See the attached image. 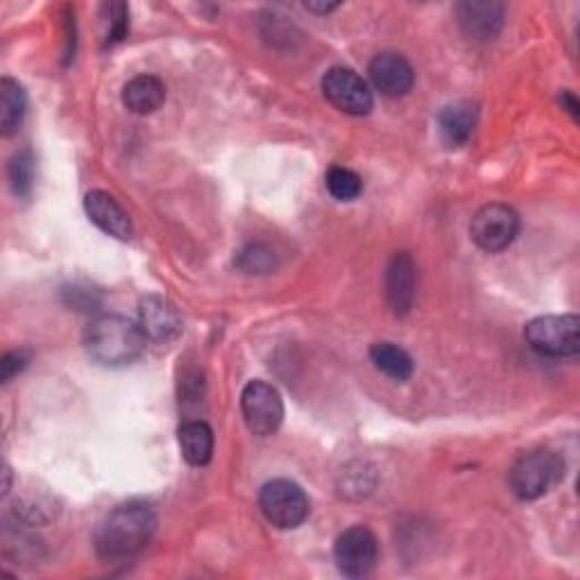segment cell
I'll list each match as a JSON object with an SVG mask.
<instances>
[{
    "label": "cell",
    "mask_w": 580,
    "mask_h": 580,
    "mask_svg": "<svg viewBox=\"0 0 580 580\" xmlns=\"http://www.w3.org/2000/svg\"><path fill=\"white\" fill-rule=\"evenodd\" d=\"M379 558L376 535L365 527L347 529L334 544V560L338 571L347 578H365Z\"/></svg>",
    "instance_id": "9"
},
{
    "label": "cell",
    "mask_w": 580,
    "mask_h": 580,
    "mask_svg": "<svg viewBox=\"0 0 580 580\" xmlns=\"http://www.w3.org/2000/svg\"><path fill=\"white\" fill-rule=\"evenodd\" d=\"M325 184H327V190L332 193V198H336L341 203H352L363 193L361 177L354 170L343 168V166L330 168Z\"/></svg>",
    "instance_id": "21"
},
{
    "label": "cell",
    "mask_w": 580,
    "mask_h": 580,
    "mask_svg": "<svg viewBox=\"0 0 580 580\" xmlns=\"http://www.w3.org/2000/svg\"><path fill=\"white\" fill-rule=\"evenodd\" d=\"M259 505L266 520L282 531H293L302 527L311 510L304 490L288 479H275L266 483L259 494Z\"/></svg>",
    "instance_id": "5"
},
{
    "label": "cell",
    "mask_w": 580,
    "mask_h": 580,
    "mask_svg": "<svg viewBox=\"0 0 580 580\" xmlns=\"http://www.w3.org/2000/svg\"><path fill=\"white\" fill-rule=\"evenodd\" d=\"M564 476V463L553 451H531L512 465L508 483L512 494L522 501H535L549 494Z\"/></svg>",
    "instance_id": "3"
},
{
    "label": "cell",
    "mask_w": 580,
    "mask_h": 580,
    "mask_svg": "<svg viewBox=\"0 0 580 580\" xmlns=\"http://www.w3.org/2000/svg\"><path fill=\"white\" fill-rule=\"evenodd\" d=\"M157 531V514L146 503H122L98 524L94 544L107 562H127L137 558Z\"/></svg>",
    "instance_id": "1"
},
{
    "label": "cell",
    "mask_w": 580,
    "mask_h": 580,
    "mask_svg": "<svg viewBox=\"0 0 580 580\" xmlns=\"http://www.w3.org/2000/svg\"><path fill=\"white\" fill-rule=\"evenodd\" d=\"M322 94L343 114L365 116L372 111L374 98L370 85L352 69L336 67L322 78Z\"/></svg>",
    "instance_id": "8"
},
{
    "label": "cell",
    "mask_w": 580,
    "mask_h": 580,
    "mask_svg": "<svg viewBox=\"0 0 580 580\" xmlns=\"http://www.w3.org/2000/svg\"><path fill=\"white\" fill-rule=\"evenodd\" d=\"M105 12H107V32H105V41L111 46V43H118L127 37V26H130V12H127V6L125 3H111V6H105Z\"/></svg>",
    "instance_id": "23"
},
{
    "label": "cell",
    "mask_w": 580,
    "mask_h": 580,
    "mask_svg": "<svg viewBox=\"0 0 580 580\" xmlns=\"http://www.w3.org/2000/svg\"><path fill=\"white\" fill-rule=\"evenodd\" d=\"M139 327L153 343H170L181 334V315L173 302L148 295L139 304Z\"/></svg>",
    "instance_id": "12"
},
{
    "label": "cell",
    "mask_w": 580,
    "mask_h": 580,
    "mask_svg": "<svg viewBox=\"0 0 580 580\" xmlns=\"http://www.w3.org/2000/svg\"><path fill=\"white\" fill-rule=\"evenodd\" d=\"M417 271L409 252H397L385 266V299L397 317H406L415 302Z\"/></svg>",
    "instance_id": "10"
},
{
    "label": "cell",
    "mask_w": 580,
    "mask_h": 580,
    "mask_svg": "<svg viewBox=\"0 0 580 580\" xmlns=\"http://www.w3.org/2000/svg\"><path fill=\"white\" fill-rule=\"evenodd\" d=\"M85 209L91 223L102 229L105 234L118 238V240H130L135 234L132 220L127 216V212L118 205L114 196H109L107 190H91L85 198Z\"/></svg>",
    "instance_id": "13"
},
{
    "label": "cell",
    "mask_w": 580,
    "mask_h": 580,
    "mask_svg": "<svg viewBox=\"0 0 580 580\" xmlns=\"http://www.w3.org/2000/svg\"><path fill=\"white\" fill-rule=\"evenodd\" d=\"M240 409L245 424L254 435H275L284 422V400L275 385L266 381H249L245 385Z\"/></svg>",
    "instance_id": "6"
},
{
    "label": "cell",
    "mask_w": 580,
    "mask_h": 580,
    "mask_svg": "<svg viewBox=\"0 0 580 580\" xmlns=\"http://www.w3.org/2000/svg\"><path fill=\"white\" fill-rule=\"evenodd\" d=\"M524 336L542 356H576L580 350V320L578 315H542L529 322Z\"/></svg>",
    "instance_id": "4"
},
{
    "label": "cell",
    "mask_w": 580,
    "mask_h": 580,
    "mask_svg": "<svg viewBox=\"0 0 580 580\" xmlns=\"http://www.w3.org/2000/svg\"><path fill=\"white\" fill-rule=\"evenodd\" d=\"M26 111L28 96L23 87L12 78L0 80V132H3V137H12L14 132H19Z\"/></svg>",
    "instance_id": "18"
},
{
    "label": "cell",
    "mask_w": 580,
    "mask_h": 580,
    "mask_svg": "<svg viewBox=\"0 0 580 580\" xmlns=\"http://www.w3.org/2000/svg\"><path fill=\"white\" fill-rule=\"evenodd\" d=\"M560 102H562V107L573 116V120H578V116H580V102H578V98H576L571 91H564V94L560 96Z\"/></svg>",
    "instance_id": "25"
},
{
    "label": "cell",
    "mask_w": 580,
    "mask_h": 580,
    "mask_svg": "<svg viewBox=\"0 0 580 580\" xmlns=\"http://www.w3.org/2000/svg\"><path fill=\"white\" fill-rule=\"evenodd\" d=\"M166 100V87L155 76H137L122 87V105L135 114H153Z\"/></svg>",
    "instance_id": "17"
},
{
    "label": "cell",
    "mask_w": 580,
    "mask_h": 580,
    "mask_svg": "<svg viewBox=\"0 0 580 580\" xmlns=\"http://www.w3.org/2000/svg\"><path fill=\"white\" fill-rule=\"evenodd\" d=\"M520 214L508 205L492 203L481 207L470 225L472 240L485 252H501L510 247L520 234Z\"/></svg>",
    "instance_id": "7"
},
{
    "label": "cell",
    "mask_w": 580,
    "mask_h": 580,
    "mask_svg": "<svg viewBox=\"0 0 580 580\" xmlns=\"http://www.w3.org/2000/svg\"><path fill=\"white\" fill-rule=\"evenodd\" d=\"M370 361L381 374L395 381H409L415 370L411 354L395 343H374L370 347Z\"/></svg>",
    "instance_id": "19"
},
{
    "label": "cell",
    "mask_w": 580,
    "mask_h": 580,
    "mask_svg": "<svg viewBox=\"0 0 580 580\" xmlns=\"http://www.w3.org/2000/svg\"><path fill=\"white\" fill-rule=\"evenodd\" d=\"M306 10H311V12H317V14H330V12H334V10H338V3H322V6H317V3H306Z\"/></svg>",
    "instance_id": "26"
},
{
    "label": "cell",
    "mask_w": 580,
    "mask_h": 580,
    "mask_svg": "<svg viewBox=\"0 0 580 580\" xmlns=\"http://www.w3.org/2000/svg\"><path fill=\"white\" fill-rule=\"evenodd\" d=\"M179 449L188 465L203 468L214 456V431L207 422L193 420L179 426Z\"/></svg>",
    "instance_id": "16"
},
{
    "label": "cell",
    "mask_w": 580,
    "mask_h": 580,
    "mask_svg": "<svg viewBox=\"0 0 580 580\" xmlns=\"http://www.w3.org/2000/svg\"><path fill=\"white\" fill-rule=\"evenodd\" d=\"M479 120V105L472 100H459L446 105L440 116V137L446 144V148H463L472 135Z\"/></svg>",
    "instance_id": "14"
},
{
    "label": "cell",
    "mask_w": 580,
    "mask_h": 580,
    "mask_svg": "<svg viewBox=\"0 0 580 580\" xmlns=\"http://www.w3.org/2000/svg\"><path fill=\"white\" fill-rule=\"evenodd\" d=\"M146 336L139 322L127 320L122 315H100L94 320L85 345L89 356L105 367H122L135 363L146 350Z\"/></svg>",
    "instance_id": "2"
},
{
    "label": "cell",
    "mask_w": 580,
    "mask_h": 580,
    "mask_svg": "<svg viewBox=\"0 0 580 580\" xmlns=\"http://www.w3.org/2000/svg\"><path fill=\"white\" fill-rule=\"evenodd\" d=\"M503 6L501 3H461L459 21L463 32L474 41H490L503 28Z\"/></svg>",
    "instance_id": "15"
},
{
    "label": "cell",
    "mask_w": 580,
    "mask_h": 580,
    "mask_svg": "<svg viewBox=\"0 0 580 580\" xmlns=\"http://www.w3.org/2000/svg\"><path fill=\"white\" fill-rule=\"evenodd\" d=\"M234 266L245 275H268L277 266V254L266 243H249L236 254Z\"/></svg>",
    "instance_id": "20"
},
{
    "label": "cell",
    "mask_w": 580,
    "mask_h": 580,
    "mask_svg": "<svg viewBox=\"0 0 580 580\" xmlns=\"http://www.w3.org/2000/svg\"><path fill=\"white\" fill-rule=\"evenodd\" d=\"M10 184L17 198H28L35 184V157L30 150H21L10 161Z\"/></svg>",
    "instance_id": "22"
},
{
    "label": "cell",
    "mask_w": 580,
    "mask_h": 580,
    "mask_svg": "<svg viewBox=\"0 0 580 580\" xmlns=\"http://www.w3.org/2000/svg\"><path fill=\"white\" fill-rule=\"evenodd\" d=\"M370 80L376 91L389 98H402L413 89L415 73L406 57L400 52H381L370 61Z\"/></svg>",
    "instance_id": "11"
},
{
    "label": "cell",
    "mask_w": 580,
    "mask_h": 580,
    "mask_svg": "<svg viewBox=\"0 0 580 580\" xmlns=\"http://www.w3.org/2000/svg\"><path fill=\"white\" fill-rule=\"evenodd\" d=\"M32 354L28 350H14L10 354L3 356V361H0V379H3V383H10L19 372H23L30 363Z\"/></svg>",
    "instance_id": "24"
}]
</instances>
